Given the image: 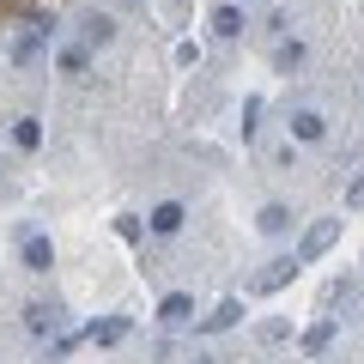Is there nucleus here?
<instances>
[{
  "instance_id": "nucleus-1",
  "label": "nucleus",
  "mask_w": 364,
  "mask_h": 364,
  "mask_svg": "<svg viewBox=\"0 0 364 364\" xmlns=\"http://www.w3.org/2000/svg\"><path fill=\"white\" fill-rule=\"evenodd\" d=\"M18 255H25L31 273H49V267H55V243H49L43 231H25V237H18Z\"/></svg>"
},
{
  "instance_id": "nucleus-2",
  "label": "nucleus",
  "mask_w": 364,
  "mask_h": 364,
  "mask_svg": "<svg viewBox=\"0 0 364 364\" xmlns=\"http://www.w3.org/2000/svg\"><path fill=\"white\" fill-rule=\"evenodd\" d=\"M322 134H328V116H322V109H310V104H304V109H291V140L316 146Z\"/></svg>"
},
{
  "instance_id": "nucleus-3",
  "label": "nucleus",
  "mask_w": 364,
  "mask_h": 364,
  "mask_svg": "<svg viewBox=\"0 0 364 364\" xmlns=\"http://www.w3.org/2000/svg\"><path fill=\"white\" fill-rule=\"evenodd\" d=\"M158 322H164V328H182V322H195V298H188V291H170V298L158 304Z\"/></svg>"
},
{
  "instance_id": "nucleus-4",
  "label": "nucleus",
  "mask_w": 364,
  "mask_h": 364,
  "mask_svg": "<svg viewBox=\"0 0 364 364\" xmlns=\"http://www.w3.org/2000/svg\"><path fill=\"white\" fill-rule=\"evenodd\" d=\"M182 219H188V213H182V200H158V207H152V219H146V225H152L158 237H176V231H182Z\"/></svg>"
},
{
  "instance_id": "nucleus-5",
  "label": "nucleus",
  "mask_w": 364,
  "mask_h": 364,
  "mask_svg": "<svg viewBox=\"0 0 364 364\" xmlns=\"http://www.w3.org/2000/svg\"><path fill=\"white\" fill-rule=\"evenodd\" d=\"M298 267H304L298 255H279V261H267V273H261V279H255V291H279V286H286V279H291V273H298Z\"/></svg>"
},
{
  "instance_id": "nucleus-6",
  "label": "nucleus",
  "mask_w": 364,
  "mask_h": 364,
  "mask_svg": "<svg viewBox=\"0 0 364 364\" xmlns=\"http://www.w3.org/2000/svg\"><path fill=\"white\" fill-rule=\"evenodd\" d=\"M334 237H340V219H322V225H316L310 237H304V249H298V261H316V255H322L328 243H334Z\"/></svg>"
},
{
  "instance_id": "nucleus-7",
  "label": "nucleus",
  "mask_w": 364,
  "mask_h": 364,
  "mask_svg": "<svg viewBox=\"0 0 364 364\" xmlns=\"http://www.w3.org/2000/svg\"><path fill=\"white\" fill-rule=\"evenodd\" d=\"M25 328H31V334H55V328H61V310H55V304H31Z\"/></svg>"
},
{
  "instance_id": "nucleus-8",
  "label": "nucleus",
  "mask_w": 364,
  "mask_h": 364,
  "mask_svg": "<svg viewBox=\"0 0 364 364\" xmlns=\"http://www.w3.org/2000/svg\"><path fill=\"white\" fill-rule=\"evenodd\" d=\"M13 146H18V152H37V146H43V122L37 116H18L13 122Z\"/></svg>"
},
{
  "instance_id": "nucleus-9",
  "label": "nucleus",
  "mask_w": 364,
  "mask_h": 364,
  "mask_svg": "<svg viewBox=\"0 0 364 364\" xmlns=\"http://www.w3.org/2000/svg\"><path fill=\"white\" fill-rule=\"evenodd\" d=\"M237 31H243V13H237V6H219V13H213V37H219V43H231Z\"/></svg>"
},
{
  "instance_id": "nucleus-10",
  "label": "nucleus",
  "mask_w": 364,
  "mask_h": 364,
  "mask_svg": "<svg viewBox=\"0 0 364 364\" xmlns=\"http://www.w3.org/2000/svg\"><path fill=\"white\" fill-rule=\"evenodd\" d=\"M122 334H128V316H109V322H91V340H97V346H116Z\"/></svg>"
},
{
  "instance_id": "nucleus-11",
  "label": "nucleus",
  "mask_w": 364,
  "mask_h": 364,
  "mask_svg": "<svg viewBox=\"0 0 364 364\" xmlns=\"http://www.w3.org/2000/svg\"><path fill=\"white\" fill-rule=\"evenodd\" d=\"M237 316H243V310H237V298H225V304H219V310H213V316H207L200 328H207V334H219V328H231Z\"/></svg>"
},
{
  "instance_id": "nucleus-12",
  "label": "nucleus",
  "mask_w": 364,
  "mask_h": 364,
  "mask_svg": "<svg viewBox=\"0 0 364 364\" xmlns=\"http://www.w3.org/2000/svg\"><path fill=\"white\" fill-rule=\"evenodd\" d=\"M286 225H291V213H286V207H261V231H267V237H279Z\"/></svg>"
},
{
  "instance_id": "nucleus-13",
  "label": "nucleus",
  "mask_w": 364,
  "mask_h": 364,
  "mask_svg": "<svg viewBox=\"0 0 364 364\" xmlns=\"http://www.w3.org/2000/svg\"><path fill=\"white\" fill-rule=\"evenodd\" d=\"M328 340H334V322H316L310 334H304V352H328Z\"/></svg>"
},
{
  "instance_id": "nucleus-14",
  "label": "nucleus",
  "mask_w": 364,
  "mask_h": 364,
  "mask_svg": "<svg viewBox=\"0 0 364 364\" xmlns=\"http://www.w3.org/2000/svg\"><path fill=\"white\" fill-rule=\"evenodd\" d=\"M91 67V49H61V73H85Z\"/></svg>"
},
{
  "instance_id": "nucleus-15",
  "label": "nucleus",
  "mask_w": 364,
  "mask_h": 364,
  "mask_svg": "<svg viewBox=\"0 0 364 364\" xmlns=\"http://www.w3.org/2000/svg\"><path fill=\"white\" fill-rule=\"evenodd\" d=\"M109 37H116V25H109V18H97V25H85V43H91V49H104Z\"/></svg>"
},
{
  "instance_id": "nucleus-16",
  "label": "nucleus",
  "mask_w": 364,
  "mask_h": 364,
  "mask_svg": "<svg viewBox=\"0 0 364 364\" xmlns=\"http://www.w3.org/2000/svg\"><path fill=\"white\" fill-rule=\"evenodd\" d=\"M298 61H304V43H279V73H291Z\"/></svg>"
},
{
  "instance_id": "nucleus-17",
  "label": "nucleus",
  "mask_w": 364,
  "mask_h": 364,
  "mask_svg": "<svg viewBox=\"0 0 364 364\" xmlns=\"http://www.w3.org/2000/svg\"><path fill=\"white\" fill-rule=\"evenodd\" d=\"M346 207H364V176H352V188H346Z\"/></svg>"
},
{
  "instance_id": "nucleus-18",
  "label": "nucleus",
  "mask_w": 364,
  "mask_h": 364,
  "mask_svg": "<svg viewBox=\"0 0 364 364\" xmlns=\"http://www.w3.org/2000/svg\"><path fill=\"white\" fill-rule=\"evenodd\" d=\"M195 364H207V358H195Z\"/></svg>"
}]
</instances>
